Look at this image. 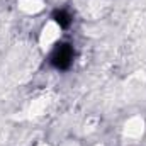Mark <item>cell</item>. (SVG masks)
Masks as SVG:
<instances>
[{
  "label": "cell",
  "mask_w": 146,
  "mask_h": 146,
  "mask_svg": "<svg viewBox=\"0 0 146 146\" xmlns=\"http://www.w3.org/2000/svg\"><path fill=\"white\" fill-rule=\"evenodd\" d=\"M73 46L70 42H58L49 56V63L56 68V70H68L73 63Z\"/></svg>",
  "instance_id": "6da1fadb"
},
{
  "label": "cell",
  "mask_w": 146,
  "mask_h": 146,
  "mask_svg": "<svg viewBox=\"0 0 146 146\" xmlns=\"http://www.w3.org/2000/svg\"><path fill=\"white\" fill-rule=\"evenodd\" d=\"M53 19H54V22H56L60 27H63V29L70 27V24H72V15H70L66 10H54Z\"/></svg>",
  "instance_id": "7a4b0ae2"
}]
</instances>
